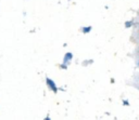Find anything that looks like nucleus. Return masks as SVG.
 <instances>
[{
	"instance_id": "1",
	"label": "nucleus",
	"mask_w": 139,
	"mask_h": 120,
	"mask_svg": "<svg viewBox=\"0 0 139 120\" xmlns=\"http://www.w3.org/2000/svg\"><path fill=\"white\" fill-rule=\"evenodd\" d=\"M47 83H48V86L50 87L51 90H53L54 92H57V87H56V85H54V82L51 81V79H47Z\"/></svg>"
},
{
	"instance_id": "2",
	"label": "nucleus",
	"mask_w": 139,
	"mask_h": 120,
	"mask_svg": "<svg viewBox=\"0 0 139 120\" xmlns=\"http://www.w3.org/2000/svg\"><path fill=\"white\" fill-rule=\"evenodd\" d=\"M45 120H50V119H49V117H47V118H46Z\"/></svg>"
}]
</instances>
